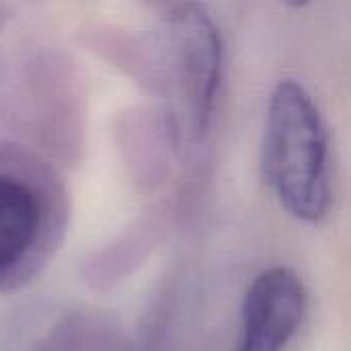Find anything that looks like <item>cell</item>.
<instances>
[{
    "label": "cell",
    "instance_id": "obj_1",
    "mask_svg": "<svg viewBox=\"0 0 351 351\" xmlns=\"http://www.w3.org/2000/svg\"><path fill=\"white\" fill-rule=\"evenodd\" d=\"M146 49L150 84L165 101L175 142L197 146L210 132L222 78V37L212 14L197 0L179 2Z\"/></svg>",
    "mask_w": 351,
    "mask_h": 351
},
{
    "label": "cell",
    "instance_id": "obj_2",
    "mask_svg": "<svg viewBox=\"0 0 351 351\" xmlns=\"http://www.w3.org/2000/svg\"><path fill=\"white\" fill-rule=\"evenodd\" d=\"M265 181L294 220L323 222L333 204L331 146L321 111L296 80L274 86L263 125Z\"/></svg>",
    "mask_w": 351,
    "mask_h": 351
},
{
    "label": "cell",
    "instance_id": "obj_3",
    "mask_svg": "<svg viewBox=\"0 0 351 351\" xmlns=\"http://www.w3.org/2000/svg\"><path fill=\"white\" fill-rule=\"evenodd\" d=\"M68 197L31 154L0 146V294L29 286L60 249Z\"/></svg>",
    "mask_w": 351,
    "mask_h": 351
},
{
    "label": "cell",
    "instance_id": "obj_4",
    "mask_svg": "<svg viewBox=\"0 0 351 351\" xmlns=\"http://www.w3.org/2000/svg\"><path fill=\"white\" fill-rule=\"evenodd\" d=\"M306 304L304 282L294 269H263L245 290L241 331L232 351H286L304 323Z\"/></svg>",
    "mask_w": 351,
    "mask_h": 351
},
{
    "label": "cell",
    "instance_id": "obj_5",
    "mask_svg": "<svg viewBox=\"0 0 351 351\" xmlns=\"http://www.w3.org/2000/svg\"><path fill=\"white\" fill-rule=\"evenodd\" d=\"M115 333L109 323L93 315H70L53 325L35 351H113Z\"/></svg>",
    "mask_w": 351,
    "mask_h": 351
},
{
    "label": "cell",
    "instance_id": "obj_6",
    "mask_svg": "<svg viewBox=\"0 0 351 351\" xmlns=\"http://www.w3.org/2000/svg\"><path fill=\"white\" fill-rule=\"evenodd\" d=\"M134 351H171L169 343H167V335L160 327H152L142 341L138 343V348Z\"/></svg>",
    "mask_w": 351,
    "mask_h": 351
},
{
    "label": "cell",
    "instance_id": "obj_7",
    "mask_svg": "<svg viewBox=\"0 0 351 351\" xmlns=\"http://www.w3.org/2000/svg\"><path fill=\"white\" fill-rule=\"evenodd\" d=\"M286 4H290V6H304V4H308L311 0H284Z\"/></svg>",
    "mask_w": 351,
    "mask_h": 351
},
{
    "label": "cell",
    "instance_id": "obj_8",
    "mask_svg": "<svg viewBox=\"0 0 351 351\" xmlns=\"http://www.w3.org/2000/svg\"><path fill=\"white\" fill-rule=\"evenodd\" d=\"M0 19H2V12H0Z\"/></svg>",
    "mask_w": 351,
    "mask_h": 351
}]
</instances>
